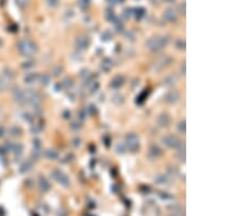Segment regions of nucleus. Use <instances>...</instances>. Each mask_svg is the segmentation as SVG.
Instances as JSON below:
<instances>
[{"mask_svg":"<svg viewBox=\"0 0 245 216\" xmlns=\"http://www.w3.org/2000/svg\"><path fill=\"white\" fill-rule=\"evenodd\" d=\"M145 45L152 53H159L168 45V38L163 37V36H155V37L148 39Z\"/></svg>","mask_w":245,"mask_h":216,"instance_id":"obj_1","label":"nucleus"},{"mask_svg":"<svg viewBox=\"0 0 245 216\" xmlns=\"http://www.w3.org/2000/svg\"><path fill=\"white\" fill-rule=\"evenodd\" d=\"M18 48H19V51L21 54L23 55L24 57H32L36 54V50H37V47L36 45L31 42L29 39H23L21 40L18 45Z\"/></svg>","mask_w":245,"mask_h":216,"instance_id":"obj_2","label":"nucleus"},{"mask_svg":"<svg viewBox=\"0 0 245 216\" xmlns=\"http://www.w3.org/2000/svg\"><path fill=\"white\" fill-rule=\"evenodd\" d=\"M124 145H125L127 151L135 153L140 148V139L135 133H130L125 137Z\"/></svg>","mask_w":245,"mask_h":216,"instance_id":"obj_3","label":"nucleus"},{"mask_svg":"<svg viewBox=\"0 0 245 216\" xmlns=\"http://www.w3.org/2000/svg\"><path fill=\"white\" fill-rule=\"evenodd\" d=\"M172 61H173V59L170 56H163V57L159 58L155 64H152V72H160L163 69L168 68L172 64Z\"/></svg>","mask_w":245,"mask_h":216,"instance_id":"obj_4","label":"nucleus"},{"mask_svg":"<svg viewBox=\"0 0 245 216\" xmlns=\"http://www.w3.org/2000/svg\"><path fill=\"white\" fill-rule=\"evenodd\" d=\"M161 141L169 148H178V146L182 142L181 140L179 139V137H176L174 134H167L165 137H162Z\"/></svg>","mask_w":245,"mask_h":216,"instance_id":"obj_5","label":"nucleus"},{"mask_svg":"<svg viewBox=\"0 0 245 216\" xmlns=\"http://www.w3.org/2000/svg\"><path fill=\"white\" fill-rule=\"evenodd\" d=\"M50 175H51V177H52L57 182H59L60 185H62V186H64V187L70 186V179H69V177L67 176L63 172H61V170H59V169H54Z\"/></svg>","mask_w":245,"mask_h":216,"instance_id":"obj_6","label":"nucleus"},{"mask_svg":"<svg viewBox=\"0 0 245 216\" xmlns=\"http://www.w3.org/2000/svg\"><path fill=\"white\" fill-rule=\"evenodd\" d=\"M181 98V95L180 93L176 91V90H172V91H169L168 93L165 95V102L167 104H170V105H174L176 104Z\"/></svg>","mask_w":245,"mask_h":216,"instance_id":"obj_7","label":"nucleus"},{"mask_svg":"<svg viewBox=\"0 0 245 216\" xmlns=\"http://www.w3.org/2000/svg\"><path fill=\"white\" fill-rule=\"evenodd\" d=\"M162 154V151L161 148L156 145V144H152L149 146L148 148V152H147V157L149 158V159H152V161H155V159H158L159 157L161 156Z\"/></svg>","mask_w":245,"mask_h":216,"instance_id":"obj_8","label":"nucleus"},{"mask_svg":"<svg viewBox=\"0 0 245 216\" xmlns=\"http://www.w3.org/2000/svg\"><path fill=\"white\" fill-rule=\"evenodd\" d=\"M91 45V39L87 36H78L75 40V46L80 50H86Z\"/></svg>","mask_w":245,"mask_h":216,"instance_id":"obj_9","label":"nucleus"},{"mask_svg":"<svg viewBox=\"0 0 245 216\" xmlns=\"http://www.w3.org/2000/svg\"><path fill=\"white\" fill-rule=\"evenodd\" d=\"M158 127L160 128H167L170 122H171V119H170V116L168 113H160L158 117H157L156 120Z\"/></svg>","mask_w":245,"mask_h":216,"instance_id":"obj_10","label":"nucleus"},{"mask_svg":"<svg viewBox=\"0 0 245 216\" xmlns=\"http://www.w3.org/2000/svg\"><path fill=\"white\" fill-rule=\"evenodd\" d=\"M163 18L168 21V22H171V23H174L178 20V14H176V11L173 10L172 8H167L165 11H163Z\"/></svg>","mask_w":245,"mask_h":216,"instance_id":"obj_11","label":"nucleus"},{"mask_svg":"<svg viewBox=\"0 0 245 216\" xmlns=\"http://www.w3.org/2000/svg\"><path fill=\"white\" fill-rule=\"evenodd\" d=\"M124 82H125V80H124L123 75H116L110 82V87L112 90H119L123 86Z\"/></svg>","mask_w":245,"mask_h":216,"instance_id":"obj_12","label":"nucleus"},{"mask_svg":"<svg viewBox=\"0 0 245 216\" xmlns=\"http://www.w3.org/2000/svg\"><path fill=\"white\" fill-rule=\"evenodd\" d=\"M178 80H179V77L176 73H170L165 77V79L162 80V84L165 86H173L174 84H176Z\"/></svg>","mask_w":245,"mask_h":216,"instance_id":"obj_13","label":"nucleus"},{"mask_svg":"<svg viewBox=\"0 0 245 216\" xmlns=\"http://www.w3.org/2000/svg\"><path fill=\"white\" fill-rule=\"evenodd\" d=\"M112 66H113V62L112 60L110 58H105L101 61V64H100V68L103 70V72H109L111 69H112Z\"/></svg>","mask_w":245,"mask_h":216,"instance_id":"obj_14","label":"nucleus"},{"mask_svg":"<svg viewBox=\"0 0 245 216\" xmlns=\"http://www.w3.org/2000/svg\"><path fill=\"white\" fill-rule=\"evenodd\" d=\"M111 103H113L116 106H121L124 104V96L120 93H116L111 96Z\"/></svg>","mask_w":245,"mask_h":216,"instance_id":"obj_15","label":"nucleus"},{"mask_svg":"<svg viewBox=\"0 0 245 216\" xmlns=\"http://www.w3.org/2000/svg\"><path fill=\"white\" fill-rule=\"evenodd\" d=\"M178 155H179V158L181 162H185V143L181 142V144L178 146Z\"/></svg>","mask_w":245,"mask_h":216,"instance_id":"obj_16","label":"nucleus"},{"mask_svg":"<svg viewBox=\"0 0 245 216\" xmlns=\"http://www.w3.org/2000/svg\"><path fill=\"white\" fill-rule=\"evenodd\" d=\"M105 18H106V20H107L108 22H110V23H113V22L118 19V16L116 15V13H114V11H113L112 9L106 10V12H105Z\"/></svg>","mask_w":245,"mask_h":216,"instance_id":"obj_17","label":"nucleus"},{"mask_svg":"<svg viewBox=\"0 0 245 216\" xmlns=\"http://www.w3.org/2000/svg\"><path fill=\"white\" fill-rule=\"evenodd\" d=\"M169 181V178L165 175H158L157 177H155V182L158 183V185H166Z\"/></svg>","mask_w":245,"mask_h":216,"instance_id":"obj_18","label":"nucleus"},{"mask_svg":"<svg viewBox=\"0 0 245 216\" xmlns=\"http://www.w3.org/2000/svg\"><path fill=\"white\" fill-rule=\"evenodd\" d=\"M91 3H92V0H78V7L83 10V11L87 10L89 8V5H91Z\"/></svg>","mask_w":245,"mask_h":216,"instance_id":"obj_19","label":"nucleus"},{"mask_svg":"<svg viewBox=\"0 0 245 216\" xmlns=\"http://www.w3.org/2000/svg\"><path fill=\"white\" fill-rule=\"evenodd\" d=\"M114 151L117 152V154H119V155H123L124 153L127 152V147H125V145H124V143H118L117 145H116V147H114Z\"/></svg>","mask_w":245,"mask_h":216,"instance_id":"obj_20","label":"nucleus"},{"mask_svg":"<svg viewBox=\"0 0 245 216\" xmlns=\"http://www.w3.org/2000/svg\"><path fill=\"white\" fill-rule=\"evenodd\" d=\"M113 25H114V29H116V31H117L118 33L123 32V29H124V24H123V22L121 20L117 19L114 22H113Z\"/></svg>","mask_w":245,"mask_h":216,"instance_id":"obj_21","label":"nucleus"},{"mask_svg":"<svg viewBox=\"0 0 245 216\" xmlns=\"http://www.w3.org/2000/svg\"><path fill=\"white\" fill-rule=\"evenodd\" d=\"M133 11H135V12H133V14L135 15V18L137 20H141L142 16L145 15V10L143 9V8H136V9L133 10Z\"/></svg>","mask_w":245,"mask_h":216,"instance_id":"obj_22","label":"nucleus"},{"mask_svg":"<svg viewBox=\"0 0 245 216\" xmlns=\"http://www.w3.org/2000/svg\"><path fill=\"white\" fill-rule=\"evenodd\" d=\"M39 185H40V188H42L44 191L49 190V183L44 177H40V179H39Z\"/></svg>","mask_w":245,"mask_h":216,"instance_id":"obj_23","label":"nucleus"},{"mask_svg":"<svg viewBox=\"0 0 245 216\" xmlns=\"http://www.w3.org/2000/svg\"><path fill=\"white\" fill-rule=\"evenodd\" d=\"M36 79H37V75H36V74H35V73H29V74H27V75H26V77L24 78V82H25V83H29V84L34 83V81L36 80Z\"/></svg>","mask_w":245,"mask_h":216,"instance_id":"obj_24","label":"nucleus"},{"mask_svg":"<svg viewBox=\"0 0 245 216\" xmlns=\"http://www.w3.org/2000/svg\"><path fill=\"white\" fill-rule=\"evenodd\" d=\"M87 109L86 108H82L80 111H78V119L80 120H82V121H84V120H86V118H87Z\"/></svg>","mask_w":245,"mask_h":216,"instance_id":"obj_25","label":"nucleus"},{"mask_svg":"<svg viewBox=\"0 0 245 216\" xmlns=\"http://www.w3.org/2000/svg\"><path fill=\"white\" fill-rule=\"evenodd\" d=\"M46 157L49 158V159H51V161H54V159H56L58 157V153L56 152V151H54V150H48L46 152Z\"/></svg>","mask_w":245,"mask_h":216,"instance_id":"obj_26","label":"nucleus"},{"mask_svg":"<svg viewBox=\"0 0 245 216\" xmlns=\"http://www.w3.org/2000/svg\"><path fill=\"white\" fill-rule=\"evenodd\" d=\"M178 129H179V131H180L182 134H184V133L186 132V123H185V120H184V119L181 120V121L179 122V124H178Z\"/></svg>","mask_w":245,"mask_h":216,"instance_id":"obj_27","label":"nucleus"},{"mask_svg":"<svg viewBox=\"0 0 245 216\" xmlns=\"http://www.w3.org/2000/svg\"><path fill=\"white\" fill-rule=\"evenodd\" d=\"M176 47L179 50H184L185 49V40L184 39H178L176 43Z\"/></svg>","mask_w":245,"mask_h":216,"instance_id":"obj_28","label":"nucleus"},{"mask_svg":"<svg viewBox=\"0 0 245 216\" xmlns=\"http://www.w3.org/2000/svg\"><path fill=\"white\" fill-rule=\"evenodd\" d=\"M70 128H71V130H73V131H80L81 129H82V124L78 121H74L70 124Z\"/></svg>","mask_w":245,"mask_h":216,"instance_id":"obj_29","label":"nucleus"},{"mask_svg":"<svg viewBox=\"0 0 245 216\" xmlns=\"http://www.w3.org/2000/svg\"><path fill=\"white\" fill-rule=\"evenodd\" d=\"M63 86L65 88H71L72 86H73V80L71 78H67L65 80L63 81Z\"/></svg>","mask_w":245,"mask_h":216,"instance_id":"obj_30","label":"nucleus"},{"mask_svg":"<svg viewBox=\"0 0 245 216\" xmlns=\"http://www.w3.org/2000/svg\"><path fill=\"white\" fill-rule=\"evenodd\" d=\"M111 38H112V35H111V33L109 31H105L103 34H101V39L105 40V42H108V40H110Z\"/></svg>","mask_w":245,"mask_h":216,"instance_id":"obj_31","label":"nucleus"},{"mask_svg":"<svg viewBox=\"0 0 245 216\" xmlns=\"http://www.w3.org/2000/svg\"><path fill=\"white\" fill-rule=\"evenodd\" d=\"M87 109V113H91V115H96L97 113V107H96V105H94V104H91Z\"/></svg>","mask_w":245,"mask_h":216,"instance_id":"obj_32","label":"nucleus"},{"mask_svg":"<svg viewBox=\"0 0 245 216\" xmlns=\"http://www.w3.org/2000/svg\"><path fill=\"white\" fill-rule=\"evenodd\" d=\"M32 166H33V164L31 162H25L23 165H22V167H21V169H22V172H29V169L32 168Z\"/></svg>","mask_w":245,"mask_h":216,"instance_id":"obj_33","label":"nucleus"},{"mask_svg":"<svg viewBox=\"0 0 245 216\" xmlns=\"http://www.w3.org/2000/svg\"><path fill=\"white\" fill-rule=\"evenodd\" d=\"M125 38H127V40L134 42V40H135V34L133 33L132 31H127V33H125Z\"/></svg>","mask_w":245,"mask_h":216,"instance_id":"obj_34","label":"nucleus"},{"mask_svg":"<svg viewBox=\"0 0 245 216\" xmlns=\"http://www.w3.org/2000/svg\"><path fill=\"white\" fill-rule=\"evenodd\" d=\"M91 93L94 94V93H96L97 92V90L99 88V83L98 82H96V81H94L93 83H91Z\"/></svg>","mask_w":245,"mask_h":216,"instance_id":"obj_35","label":"nucleus"},{"mask_svg":"<svg viewBox=\"0 0 245 216\" xmlns=\"http://www.w3.org/2000/svg\"><path fill=\"white\" fill-rule=\"evenodd\" d=\"M72 143H73V146L74 147H80V146H81V144H82V140H81V137H75L73 139Z\"/></svg>","mask_w":245,"mask_h":216,"instance_id":"obj_36","label":"nucleus"},{"mask_svg":"<svg viewBox=\"0 0 245 216\" xmlns=\"http://www.w3.org/2000/svg\"><path fill=\"white\" fill-rule=\"evenodd\" d=\"M59 2H60V0H47V3H48V5L49 7H51V8L58 7Z\"/></svg>","mask_w":245,"mask_h":216,"instance_id":"obj_37","label":"nucleus"},{"mask_svg":"<svg viewBox=\"0 0 245 216\" xmlns=\"http://www.w3.org/2000/svg\"><path fill=\"white\" fill-rule=\"evenodd\" d=\"M40 81H42V84H48L49 81H50V77H49L48 74H44V75H42V78H40Z\"/></svg>","mask_w":245,"mask_h":216,"instance_id":"obj_38","label":"nucleus"},{"mask_svg":"<svg viewBox=\"0 0 245 216\" xmlns=\"http://www.w3.org/2000/svg\"><path fill=\"white\" fill-rule=\"evenodd\" d=\"M178 10H179V13H181V14H185V2H182L179 5L178 7Z\"/></svg>","mask_w":245,"mask_h":216,"instance_id":"obj_39","label":"nucleus"},{"mask_svg":"<svg viewBox=\"0 0 245 216\" xmlns=\"http://www.w3.org/2000/svg\"><path fill=\"white\" fill-rule=\"evenodd\" d=\"M16 2H18V5L21 8H25V7H27V5H29V0H16Z\"/></svg>","mask_w":245,"mask_h":216,"instance_id":"obj_40","label":"nucleus"},{"mask_svg":"<svg viewBox=\"0 0 245 216\" xmlns=\"http://www.w3.org/2000/svg\"><path fill=\"white\" fill-rule=\"evenodd\" d=\"M132 14H133L132 9H130V8H129V9H125V10H124V12H123V15H124L127 19H129V18H130V16H131Z\"/></svg>","mask_w":245,"mask_h":216,"instance_id":"obj_41","label":"nucleus"},{"mask_svg":"<svg viewBox=\"0 0 245 216\" xmlns=\"http://www.w3.org/2000/svg\"><path fill=\"white\" fill-rule=\"evenodd\" d=\"M12 130H13V134L12 135H19L20 133H21V129H20L19 127H13L12 128Z\"/></svg>","mask_w":245,"mask_h":216,"instance_id":"obj_42","label":"nucleus"},{"mask_svg":"<svg viewBox=\"0 0 245 216\" xmlns=\"http://www.w3.org/2000/svg\"><path fill=\"white\" fill-rule=\"evenodd\" d=\"M180 72H181L182 75H185V62H183L182 66L180 67Z\"/></svg>","mask_w":245,"mask_h":216,"instance_id":"obj_43","label":"nucleus"},{"mask_svg":"<svg viewBox=\"0 0 245 216\" xmlns=\"http://www.w3.org/2000/svg\"><path fill=\"white\" fill-rule=\"evenodd\" d=\"M107 2H108V5H117L118 3V0H107Z\"/></svg>","mask_w":245,"mask_h":216,"instance_id":"obj_44","label":"nucleus"},{"mask_svg":"<svg viewBox=\"0 0 245 216\" xmlns=\"http://www.w3.org/2000/svg\"><path fill=\"white\" fill-rule=\"evenodd\" d=\"M165 1H166V2H168V3H173L176 0H165Z\"/></svg>","mask_w":245,"mask_h":216,"instance_id":"obj_45","label":"nucleus"}]
</instances>
